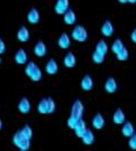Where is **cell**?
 Masks as SVG:
<instances>
[{
	"label": "cell",
	"instance_id": "1",
	"mask_svg": "<svg viewBox=\"0 0 136 151\" xmlns=\"http://www.w3.org/2000/svg\"><path fill=\"white\" fill-rule=\"evenodd\" d=\"M25 74L32 80L33 82H39L43 77V73L42 70L38 67L36 63L31 60L26 63V67H25Z\"/></svg>",
	"mask_w": 136,
	"mask_h": 151
},
{
	"label": "cell",
	"instance_id": "2",
	"mask_svg": "<svg viewBox=\"0 0 136 151\" xmlns=\"http://www.w3.org/2000/svg\"><path fill=\"white\" fill-rule=\"evenodd\" d=\"M56 109L55 101L52 97H43L37 105V111L41 114H52Z\"/></svg>",
	"mask_w": 136,
	"mask_h": 151
},
{
	"label": "cell",
	"instance_id": "3",
	"mask_svg": "<svg viewBox=\"0 0 136 151\" xmlns=\"http://www.w3.org/2000/svg\"><path fill=\"white\" fill-rule=\"evenodd\" d=\"M12 143L16 146V148H18L20 151H27L31 148V140L26 139L23 133L19 131H17L16 133L12 137Z\"/></svg>",
	"mask_w": 136,
	"mask_h": 151
},
{
	"label": "cell",
	"instance_id": "4",
	"mask_svg": "<svg viewBox=\"0 0 136 151\" xmlns=\"http://www.w3.org/2000/svg\"><path fill=\"white\" fill-rule=\"evenodd\" d=\"M71 38H73V40L79 42V43H84L88 39L87 29L83 27V26H81V25H76V27L72 29Z\"/></svg>",
	"mask_w": 136,
	"mask_h": 151
},
{
	"label": "cell",
	"instance_id": "5",
	"mask_svg": "<svg viewBox=\"0 0 136 151\" xmlns=\"http://www.w3.org/2000/svg\"><path fill=\"white\" fill-rule=\"evenodd\" d=\"M83 112H84V105L80 100H76L73 102L72 106H71V114L73 116H76L79 119H82L83 116Z\"/></svg>",
	"mask_w": 136,
	"mask_h": 151
},
{
	"label": "cell",
	"instance_id": "6",
	"mask_svg": "<svg viewBox=\"0 0 136 151\" xmlns=\"http://www.w3.org/2000/svg\"><path fill=\"white\" fill-rule=\"evenodd\" d=\"M70 1L69 0H56L54 6V11L57 15H64L69 10Z\"/></svg>",
	"mask_w": 136,
	"mask_h": 151
},
{
	"label": "cell",
	"instance_id": "7",
	"mask_svg": "<svg viewBox=\"0 0 136 151\" xmlns=\"http://www.w3.org/2000/svg\"><path fill=\"white\" fill-rule=\"evenodd\" d=\"M17 109H18V111L22 114H27L31 112L32 105H31V102H29V100H28L27 97H23L22 100L19 101V103H18Z\"/></svg>",
	"mask_w": 136,
	"mask_h": 151
},
{
	"label": "cell",
	"instance_id": "8",
	"mask_svg": "<svg viewBox=\"0 0 136 151\" xmlns=\"http://www.w3.org/2000/svg\"><path fill=\"white\" fill-rule=\"evenodd\" d=\"M115 29L114 25L110 20H105V22L101 26V34H103L105 37H111L114 35Z\"/></svg>",
	"mask_w": 136,
	"mask_h": 151
},
{
	"label": "cell",
	"instance_id": "9",
	"mask_svg": "<svg viewBox=\"0 0 136 151\" xmlns=\"http://www.w3.org/2000/svg\"><path fill=\"white\" fill-rule=\"evenodd\" d=\"M46 53H47V47H46L44 42L39 40V42L35 44V46H34V54H35V56L44 57L46 55Z\"/></svg>",
	"mask_w": 136,
	"mask_h": 151
},
{
	"label": "cell",
	"instance_id": "10",
	"mask_svg": "<svg viewBox=\"0 0 136 151\" xmlns=\"http://www.w3.org/2000/svg\"><path fill=\"white\" fill-rule=\"evenodd\" d=\"M80 86H81V88L83 90V91L86 92H89L91 91L93 88V80L92 77L90 75H84L83 77H82L81 82H80Z\"/></svg>",
	"mask_w": 136,
	"mask_h": 151
},
{
	"label": "cell",
	"instance_id": "11",
	"mask_svg": "<svg viewBox=\"0 0 136 151\" xmlns=\"http://www.w3.org/2000/svg\"><path fill=\"white\" fill-rule=\"evenodd\" d=\"M15 62H16V64L18 65H25L27 63L28 60V57H27V53H26V50L25 49H18L16 52V54H15Z\"/></svg>",
	"mask_w": 136,
	"mask_h": 151
},
{
	"label": "cell",
	"instance_id": "12",
	"mask_svg": "<svg viewBox=\"0 0 136 151\" xmlns=\"http://www.w3.org/2000/svg\"><path fill=\"white\" fill-rule=\"evenodd\" d=\"M117 87L118 85L114 77H108L105 82V91L109 94H114L115 92L117 91Z\"/></svg>",
	"mask_w": 136,
	"mask_h": 151
},
{
	"label": "cell",
	"instance_id": "13",
	"mask_svg": "<svg viewBox=\"0 0 136 151\" xmlns=\"http://www.w3.org/2000/svg\"><path fill=\"white\" fill-rule=\"evenodd\" d=\"M76 64V55L73 54L72 52H69L66 53L64 58H63V65L68 67V68H73Z\"/></svg>",
	"mask_w": 136,
	"mask_h": 151
},
{
	"label": "cell",
	"instance_id": "14",
	"mask_svg": "<svg viewBox=\"0 0 136 151\" xmlns=\"http://www.w3.org/2000/svg\"><path fill=\"white\" fill-rule=\"evenodd\" d=\"M39 19H41V15H39V11L36 9V8H32L31 10L28 11L27 14V22L32 25H35V24H38L39 22Z\"/></svg>",
	"mask_w": 136,
	"mask_h": 151
},
{
	"label": "cell",
	"instance_id": "15",
	"mask_svg": "<svg viewBox=\"0 0 136 151\" xmlns=\"http://www.w3.org/2000/svg\"><path fill=\"white\" fill-rule=\"evenodd\" d=\"M57 70H59V65L56 63V60H52V58L47 60V63L45 65V72L49 75H55L57 73Z\"/></svg>",
	"mask_w": 136,
	"mask_h": 151
},
{
	"label": "cell",
	"instance_id": "16",
	"mask_svg": "<svg viewBox=\"0 0 136 151\" xmlns=\"http://www.w3.org/2000/svg\"><path fill=\"white\" fill-rule=\"evenodd\" d=\"M135 133V130H134V125L129 121H125L123 123V128H121V134L124 135L125 138H129L132 135Z\"/></svg>",
	"mask_w": 136,
	"mask_h": 151
},
{
	"label": "cell",
	"instance_id": "17",
	"mask_svg": "<svg viewBox=\"0 0 136 151\" xmlns=\"http://www.w3.org/2000/svg\"><path fill=\"white\" fill-rule=\"evenodd\" d=\"M105 123H106V121H105V118H103V115L101 113H97L95 116H93L92 119V127L95 128L96 130H101L105 127Z\"/></svg>",
	"mask_w": 136,
	"mask_h": 151
},
{
	"label": "cell",
	"instance_id": "18",
	"mask_svg": "<svg viewBox=\"0 0 136 151\" xmlns=\"http://www.w3.org/2000/svg\"><path fill=\"white\" fill-rule=\"evenodd\" d=\"M29 37H31V34H29V30L27 29V27L22 26V27L18 29V32H17V39L19 42L26 43V42H28Z\"/></svg>",
	"mask_w": 136,
	"mask_h": 151
},
{
	"label": "cell",
	"instance_id": "19",
	"mask_svg": "<svg viewBox=\"0 0 136 151\" xmlns=\"http://www.w3.org/2000/svg\"><path fill=\"white\" fill-rule=\"evenodd\" d=\"M57 44H59V47L62 49H68L70 47L71 45V38L70 36L66 34V32H63V34H61L60 38H59V40H57Z\"/></svg>",
	"mask_w": 136,
	"mask_h": 151
},
{
	"label": "cell",
	"instance_id": "20",
	"mask_svg": "<svg viewBox=\"0 0 136 151\" xmlns=\"http://www.w3.org/2000/svg\"><path fill=\"white\" fill-rule=\"evenodd\" d=\"M63 22H64L65 25H69V26L73 25V24H76V12H74L73 10H70V9H69V10L63 15Z\"/></svg>",
	"mask_w": 136,
	"mask_h": 151
},
{
	"label": "cell",
	"instance_id": "21",
	"mask_svg": "<svg viewBox=\"0 0 136 151\" xmlns=\"http://www.w3.org/2000/svg\"><path fill=\"white\" fill-rule=\"evenodd\" d=\"M113 121H114L115 124H123L126 121L125 113H124V111H123L121 109H117L114 112Z\"/></svg>",
	"mask_w": 136,
	"mask_h": 151
},
{
	"label": "cell",
	"instance_id": "22",
	"mask_svg": "<svg viewBox=\"0 0 136 151\" xmlns=\"http://www.w3.org/2000/svg\"><path fill=\"white\" fill-rule=\"evenodd\" d=\"M82 142L86 145V146H91L93 142H95V133L90 129H88L86 131V133L82 135Z\"/></svg>",
	"mask_w": 136,
	"mask_h": 151
},
{
	"label": "cell",
	"instance_id": "23",
	"mask_svg": "<svg viewBox=\"0 0 136 151\" xmlns=\"http://www.w3.org/2000/svg\"><path fill=\"white\" fill-rule=\"evenodd\" d=\"M87 130H88L87 124H86V122L81 119L80 121H79L78 125L76 127V129H74V133H76V135L78 137V138H82V135L86 133Z\"/></svg>",
	"mask_w": 136,
	"mask_h": 151
},
{
	"label": "cell",
	"instance_id": "24",
	"mask_svg": "<svg viewBox=\"0 0 136 151\" xmlns=\"http://www.w3.org/2000/svg\"><path fill=\"white\" fill-rule=\"evenodd\" d=\"M108 44L106 43L103 39H101V40H99L98 43H97V45H96V50H98V52H100V53H103V54H107L108 53Z\"/></svg>",
	"mask_w": 136,
	"mask_h": 151
},
{
	"label": "cell",
	"instance_id": "25",
	"mask_svg": "<svg viewBox=\"0 0 136 151\" xmlns=\"http://www.w3.org/2000/svg\"><path fill=\"white\" fill-rule=\"evenodd\" d=\"M128 57H129V52H128V49L126 48V47L121 48L118 53H116V58L118 60H121V62L127 60Z\"/></svg>",
	"mask_w": 136,
	"mask_h": 151
},
{
	"label": "cell",
	"instance_id": "26",
	"mask_svg": "<svg viewBox=\"0 0 136 151\" xmlns=\"http://www.w3.org/2000/svg\"><path fill=\"white\" fill-rule=\"evenodd\" d=\"M105 56L106 55L103 54V53H100L98 50H95L92 54V62L96 64H103L105 62Z\"/></svg>",
	"mask_w": 136,
	"mask_h": 151
},
{
	"label": "cell",
	"instance_id": "27",
	"mask_svg": "<svg viewBox=\"0 0 136 151\" xmlns=\"http://www.w3.org/2000/svg\"><path fill=\"white\" fill-rule=\"evenodd\" d=\"M125 46H124V43H123V40L121 39H119V38H117L116 40H114V43H113V45H111V52L113 53H118L120 49L124 48Z\"/></svg>",
	"mask_w": 136,
	"mask_h": 151
},
{
	"label": "cell",
	"instance_id": "28",
	"mask_svg": "<svg viewBox=\"0 0 136 151\" xmlns=\"http://www.w3.org/2000/svg\"><path fill=\"white\" fill-rule=\"evenodd\" d=\"M20 132H22L23 135H24L26 139H28V140H31V139L33 138V130H32V128H31L28 124H26V125L20 130Z\"/></svg>",
	"mask_w": 136,
	"mask_h": 151
},
{
	"label": "cell",
	"instance_id": "29",
	"mask_svg": "<svg viewBox=\"0 0 136 151\" xmlns=\"http://www.w3.org/2000/svg\"><path fill=\"white\" fill-rule=\"evenodd\" d=\"M81 119H79V118H76V116H73V115H70V118L68 119V122H66V124H68V127L70 128V129L74 130L76 129V127L78 125V123H79V121H80Z\"/></svg>",
	"mask_w": 136,
	"mask_h": 151
},
{
	"label": "cell",
	"instance_id": "30",
	"mask_svg": "<svg viewBox=\"0 0 136 151\" xmlns=\"http://www.w3.org/2000/svg\"><path fill=\"white\" fill-rule=\"evenodd\" d=\"M128 146L132 150H136V133L128 138Z\"/></svg>",
	"mask_w": 136,
	"mask_h": 151
},
{
	"label": "cell",
	"instance_id": "31",
	"mask_svg": "<svg viewBox=\"0 0 136 151\" xmlns=\"http://www.w3.org/2000/svg\"><path fill=\"white\" fill-rule=\"evenodd\" d=\"M5 52H6V44H5V42L0 38V55L4 54Z\"/></svg>",
	"mask_w": 136,
	"mask_h": 151
},
{
	"label": "cell",
	"instance_id": "32",
	"mask_svg": "<svg viewBox=\"0 0 136 151\" xmlns=\"http://www.w3.org/2000/svg\"><path fill=\"white\" fill-rule=\"evenodd\" d=\"M131 40L134 44H136V28H134V30L131 34Z\"/></svg>",
	"mask_w": 136,
	"mask_h": 151
},
{
	"label": "cell",
	"instance_id": "33",
	"mask_svg": "<svg viewBox=\"0 0 136 151\" xmlns=\"http://www.w3.org/2000/svg\"><path fill=\"white\" fill-rule=\"evenodd\" d=\"M118 2H120L121 5H124V4H127V2H128V0H118Z\"/></svg>",
	"mask_w": 136,
	"mask_h": 151
},
{
	"label": "cell",
	"instance_id": "34",
	"mask_svg": "<svg viewBox=\"0 0 136 151\" xmlns=\"http://www.w3.org/2000/svg\"><path fill=\"white\" fill-rule=\"evenodd\" d=\"M128 2L132 4V5H134V4H136V0H128Z\"/></svg>",
	"mask_w": 136,
	"mask_h": 151
},
{
	"label": "cell",
	"instance_id": "35",
	"mask_svg": "<svg viewBox=\"0 0 136 151\" xmlns=\"http://www.w3.org/2000/svg\"><path fill=\"white\" fill-rule=\"evenodd\" d=\"M1 129H2V121L0 119V131H1Z\"/></svg>",
	"mask_w": 136,
	"mask_h": 151
},
{
	"label": "cell",
	"instance_id": "36",
	"mask_svg": "<svg viewBox=\"0 0 136 151\" xmlns=\"http://www.w3.org/2000/svg\"><path fill=\"white\" fill-rule=\"evenodd\" d=\"M0 64H1V56H0Z\"/></svg>",
	"mask_w": 136,
	"mask_h": 151
}]
</instances>
